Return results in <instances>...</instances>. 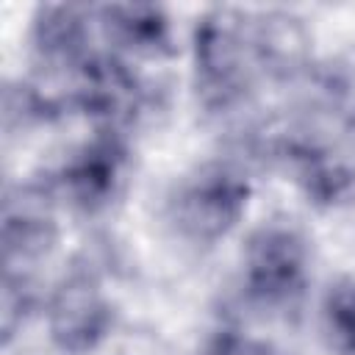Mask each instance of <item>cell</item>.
Masks as SVG:
<instances>
[{
    "mask_svg": "<svg viewBox=\"0 0 355 355\" xmlns=\"http://www.w3.org/2000/svg\"><path fill=\"white\" fill-rule=\"evenodd\" d=\"M89 8L47 3L33 11L31 44L42 64L75 72L89 55Z\"/></svg>",
    "mask_w": 355,
    "mask_h": 355,
    "instance_id": "9c48e42d",
    "label": "cell"
},
{
    "mask_svg": "<svg viewBox=\"0 0 355 355\" xmlns=\"http://www.w3.org/2000/svg\"><path fill=\"white\" fill-rule=\"evenodd\" d=\"M128 166V147L119 133L97 130L92 141H86L55 175L53 189L64 194L75 208L92 214L105 208L119 186Z\"/></svg>",
    "mask_w": 355,
    "mask_h": 355,
    "instance_id": "52a82bcc",
    "label": "cell"
},
{
    "mask_svg": "<svg viewBox=\"0 0 355 355\" xmlns=\"http://www.w3.org/2000/svg\"><path fill=\"white\" fill-rule=\"evenodd\" d=\"M322 333L333 355H355V277H344L324 294Z\"/></svg>",
    "mask_w": 355,
    "mask_h": 355,
    "instance_id": "7c38bea8",
    "label": "cell"
},
{
    "mask_svg": "<svg viewBox=\"0 0 355 355\" xmlns=\"http://www.w3.org/2000/svg\"><path fill=\"white\" fill-rule=\"evenodd\" d=\"M205 355H280V352H275L263 341H255V338L239 336L233 330H225V333H219L211 341V347H208Z\"/></svg>",
    "mask_w": 355,
    "mask_h": 355,
    "instance_id": "9a60e30c",
    "label": "cell"
},
{
    "mask_svg": "<svg viewBox=\"0 0 355 355\" xmlns=\"http://www.w3.org/2000/svg\"><path fill=\"white\" fill-rule=\"evenodd\" d=\"M97 22L105 39L130 55L158 58L172 53V28L161 6L150 3H108L97 8Z\"/></svg>",
    "mask_w": 355,
    "mask_h": 355,
    "instance_id": "8fae6325",
    "label": "cell"
},
{
    "mask_svg": "<svg viewBox=\"0 0 355 355\" xmlns=\"http://www.w3.org/2000/svg\"><path fill=\"white\" fill-rule=\"evenodd\" d=\"M114 311L89 269H72L50 300V336L64 352H89L111 333Z\"/></svg>",
    "mask_w": 355,
    "mask_h": 355,
    "instance_id": "5b68a950",
    "label": "cell"
},
{
    "mask_svg": "<svg viewBox=\"0 0 355 355\" xmlns=\"http://www.w3.org/2000/svg\"><path fill=\"white\" fill-rule=\"evenodd\" d=\"M31 308H33V288H31L25 272H3V291H0L3 344H11V338L22 327Z\"/></svg>",
    "mask_w": 355,
    "mask_h": 355,
    "instance_id": "4fadbf2b",
    "label": "cell"
},
{
    "mask_svg": "<svg viewBox=\"0 0 355 355\" xmlns=\"http://www.w3.org/2000/svg\"><path fill=\"white\" fill-rule=\"evenodd\" d=\"M252 47L261 75L291 80L311 61V33L288 11H252Z\"/></svg>",
    "mask_w": 355,
    "mask_h": 355,
    "instance_id": "30bf717a",
    "label": "cell"
},
{
    "mask_svg": "<svg viewBox=\"0 0 355 355\" xmlns=\"http://www.w3.org/2000/svg\"><path fill=\"white\" fill-rule=\"evenodd\" d=\"M308 241L286 219L261 225L244 252V286L247 294L261 305L294 302L308 280Z\"/></svg>",
    "mask_w": 355,
    "mask_h": 355,
    "instance_id": "3957f363",
    "label": "cell"
},
{
    "mask_svg": "<svg viewBox=\"0 0 355 355\" xmlns=\"http://www.w3.org/2000/svg\"><path fill=\"white\" fill-rule=\"evenodd\" d=\"M72 103L100 130H114L130 125L144 108V86L136 72L114 53H92L75 72Z\"/></svg>",
    "mask_w": 355,
    "mask_h": 355,
    "instance_id": "277c9868",
    "label": "cell"
},
{
    "mask_svg": "<svg viewBox=\"0 0 355 355\" xmlns=\"http://www.w3.org/2000/svg\"><path fill=\"white\" fill-rule=\"evenodd\" d=\"M53 183H28L6 194L0 230L6 272H22L55 247L58 225L53 216Z\"/></svg>",
    "mask_w": 355,
    "mask_h": 355,
    "instance_id": "8992f818",
    "label": "cell"
},
{
    "mask_svg": "<svg viewBox=\"0 0 355 355\" xmlns=\"http://www.w3.org/2000/svg\"><path fill=\"white\" fill-rule=\"evenodd\" d=\"M58 111V103L39 94L33 86H8L6 89V128L11 130L17 122L25 128L28 122L47 119Z\"/></svg>",
    "mask_w": 355,
    "mask_h": 355,
    "instance_id": "5bb4252c",
    "label": "cell"
},
{
    "mask_svg": "<svg viewBox=\"0 0 355 355\" xmlns=\"http://www.w3.org/2000/svg\"><path fill=\"white\" fill-rule=\"evenodd\" d=\"M252 11L216 6L194 25L197 92L214 111H225L247 97L261 75L252 47Z\"/></svg>",
    "mask_w": 355,
    "mask_h": 355,
    "instance_id": "6da1fadb",
    "label": "cell"
},
{
    "mask_svg": "<svg viewBox=\"0 0 355 355\" xmlns=\"http://www.w3.org/2000/svg\"><path fill=\"white\" fill-rule=\"evenodd\" d=\"M250 197V183L225 164H205L189 175L172 200L175 227L197 241L211 244L227 236L241 219Z\"/></svg>",
    "mask_w": 355,
    "mask_h": 355,
    "instance_id": "7a4b0ae2",
    "label": "cell"
},
{
    "mask_svg": "<svg viewBox=\"0 0 355 355\" xmlns=\"http://www.w3.org/2000/svg\"><path fill=\"white\" fill-rule=\"evenodd\" d=\"M275 153L286 161L305 191L319 208H347L355 202V161L330 153L305 136H277Z\"/></svg>",
    "mask_w": 355,
    "mask_h": 355,
    "instance_id": "ba28073f",
    "label": "cell"
}]
</instances>
